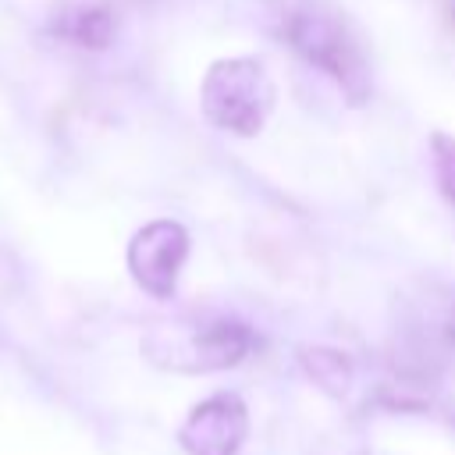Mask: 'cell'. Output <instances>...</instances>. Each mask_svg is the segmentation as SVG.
Listing matches in <instances>:
<instances>
[{"label": "cell", "mask_w": 455, "mask_h": 455, "mask_svg": "<svg viewBox=\"0 0 455 455\" xmlns=\"http://www.w3.org/2000/svg\"><path fill=\"white\" fill-rule=\"evenodd\" d=\"M281 36L309 68L323 71L352 107H363L370 100V60L359 32L341 11L323 4L291 7L281 21Z\"/></svg>", "instance_id": "1"}, {"label": "cell", "mask_w": 455, "mask_h": 455, "mask_svg": "<svg viewBox=\"0 0 455 455\" xmlns=\"http://www.w3.org/2000/svg\"><path fill=\"white\" fill-rule=\"evenodd\" d=\"M274 100L277 89L259 57H220L206 68L199 85V107L206 121L238 139L263 132Z\"/></svg>", "instance_id": "2"}, {"label": "cell", "mask_w": 455, "mask_h": 455, "mask_svg": "<svg viewBox=\"0 0 455 455\" xmlns=\"http://www.w3.org/2000/svg\"><path fill=\"white\" fill-rule=\"evenodd\" d=\"M142 352L149 363L174 373H217L238 366L252 352V331L231 316L203 323H160L142 338Z\"/></svg>", "instance_id": "3"}, {"label": "cell", "mask_w": 455, "mask_h": 455, "mask_svg": "<svg viewBox=\"0 0 455 455\" xmlns=\"http://www.w3.org/2000/svg\"><path fill=\"white\" fill-rule=\"evenodd\" d=\"M188 249H192V238L178 220L171 217L149 220L128 242V252H124L128 274L146 295L171 299L178 291V277L188 259Z\"/></svg>", "instance_id": "4"}, {"label": "cell", "mask_w": 455, "mask_h": 455, "mask_svg": "<svg viewBox=\"0 0 455 455\" xmlns=\"http://www.w3.org/2000/svg\"><path fill=\"white\" fill-rule=\"evenodd\" d=\"M249 437V409L235 391H217L192 405L178 427V444L185 455H238Z\"/></svg>", "instance_id": "5"}, {"label": "cell", "mask_w": 455, "mask_h": 455, "mask_svg": "<svg viewBox=\"0 0 455 455\" xmlns=\"http://www.w3.org/2000/svg\"><path fill=\"white\" fill-rule=\"evenodd\" d=\"M50 32L60 43H71L82 50H107L114 43L117 18L107 4H71L53 18Z\"/></svg>", "instance_id": "6"}, {"label": "cell", "mask_w": 455, "mask_h": 455, "mask_svg": "<svg viewBox=\"0 0 455 455\" xmlns=\"http://www.w3.org/2000/svg\"><path fill=\"white\" fill-rule=\"evenodd\" d=\"M299 363H302L306 377H309L320 391H327V395H334V398H341V395L348 391V384H352V359H348L345 352H338V348L302 345V348H299Z\"/></svg>", "instance_id": "7"}, {"label": "cell", "mask_w": 455, "mask_h": 455, "mask_svg": "<svg viewBox=\"0 0 455 455\" xmlns=\"http://www.w3.org/2000/svg\"><path fill=\"white\" fill-rule=\"evenodd\" d=\"M430 160H434L437 192L444 196L448 210L455 213V135L434 132V135H430Z\"/></svg>", "instance_id": "8"}, {"label": "cell", "mask_w": 455, "mask_h": 455, "mask_svg": "<svg viewBox=\"0 0 455 455\" xmlns=\"http://www.w3.org/2000/svg\"><path fill=\"white\" fill-rule=\"evenodd\" d=\"M444 14L455 21V0H444Z\"/></svg>", "instance_id": "9"}]
</instances>
